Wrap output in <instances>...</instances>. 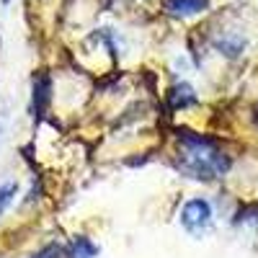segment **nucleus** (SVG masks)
Masks as SVG:
<instances>
[{
    "instance_id": "obj_1",
    "label": "nucleus",
    "mask_w": 258,
    "mask_h": 258,
    "mask_svg": "<svg viewBox=\"0 0 258 258\" xmlns=\"http://www.w3.org/2000/svg\"><path fill=\"white\" fill-rule=\"evenodd\" d=\"M176 168L191 181L212 183L230 173L232 155L217 137L181 126L176 129Z\"/></svg>"
},
{
    "instance_id": "obj_9",
    "label": "nucleus",
    "mask_w": 258,
    "mask_h": 258,
    "mask_svg": "<svg viewBox=\"0 0 258 258\" xmlns=\"http://www.w3.org/2000/svg\"><path fill=\"white\" fill-rule=\"evenodd\" d=\"M29 258H68V253H64V248L59 243H47V245H41L36 253H31Z\"/></svg>"
},
{
    "instance_id": "obj_8",
    "label": "nucleus",
    "mask_w": 258,
    "mask_h": 258,
    "mask_svg": "<svg viewBox=\"0 0 258 258\" xmlns=\"http://www.w3.org/2000/svg\"><path fill=\"white\" fill-rule=\"evenodd\" d=\"M16 197H18V181H13V178L0 181V220H3V214L13 207Z\"/></svg>"
},
{
    "instance_id": "obj_3",
    "label": "nucleus",
    "mask_w": 258,
    "mask_h": 258,
    "mask_svg": "<svg viewBox=\"0 0 258 258\" xmlns=\"http://www.w3.org/2000/svg\"><path fill=\"white\" fill-rule=\"evenodd\" d=\"M31 91H34L31 93V111H34V116H44L47 109H49V103H52V91H54L49 73H44V70L36 73Z\"/></svg>"
},
{
    "instance_id": "obj_5",
    "label": "nucleus",
    "mask_w": 258,
    "mask_h": 258,
    "mask_svg": "<svg viewBox=\"0 0 258 258\" xmlns=\"http://www.w3.org/2000/svg\"><path fill=\"white\" fill-rule=\"evenodd\" d=\"M214 49H217L220 54L235 59V57H240L245 52V36L240 31H235V29H227L222 34L214 36Z\"/></svg>"
},
{
    "instance_id": "obj_11",
    "label": "nucleus",
    "mask_w": 258,
    "mask_h": 258,
    "mask_svg": "<svg viewBox=\"0 0 258 258\" xmlns=\"http://www.w3.org/2000/svg\"><path fill=\"white\" fill-rule=\"evenodd\" d=\"M0 132H3V126H0Z\"/></svg>"
},
{
    "instance_id": "obj_7",
    "label": "nucleus",
    "mask_w": 258,
    "mask_h": 258,
    "mask_svg": "<svg viewBox=\"0 0 258 258\" xmlns=\"http://www.w3.org/2000/svg\"><path fill=\"white\" fill-rule=\"evenodd\" d=\"M68 258H98V245L93 243V238L88 235H73V240L68 245Z\"/></svg>"
},
{
    "instance_id": "obj_6",
    "label": "nucleus",
    "mask_w": 258,
    "mask_h": 258,
    "mask_svg": "<svg viewBox=\"0 0 258 258\" xmlns=\"http://www.w3.org/2000/svg\"><path fill=\"white\" fill-rule=\"evenodd\" d=\"M209 8V0H163V11L173 18H191Z\"/></svg>"
},
{
    "instance_id": "obj_10",
    "label": "nucleus",
    "mask_w": 258,
    "mask_h": 258,
    "mask_svg": "<svg viewBox=\"0 0 258 258\" xmlns=\"http://www.w3.org/2000/svg\"><path fill=\"white\" fill-rule=\"evenodd\" d=\"M255 121H258V111H255Z\"/></svg>"
},
{
    "instance_id": "obj_4",
    "label": "nucleus",
    "mask_w": 258,
    "mask_h": 258,
    "mask_svg": "<svg viewBox=\"0 0 258 258\" xmlns=\"http://www.w3.org/2000/svg\"><path fill=\"white\" fill-rule=\"evenodd\" d=\"M165 101L170 106V111H188V109H194V106L199 103V96H197V91H194L188 83H176L173 88L168 91Z\"/></svg>"
},
{
    "instance_id": "obj_2",
    "label": "nucleus",
    "mask_w": 258,
    "mask_h": 258,
    "mask_svg": "<svg viewBox=\"0 0 258 258\" xmlns=\"http://www.w3.org/2000/svg\"><path fill=\"white\" fill-rule=\"evenodd\" d=\"M178 222L183 227L186 235L191 238H207V235L214 230V207L207 197H191L183 202L181 212H178Z\"/></svg>"
}]
</instances>
